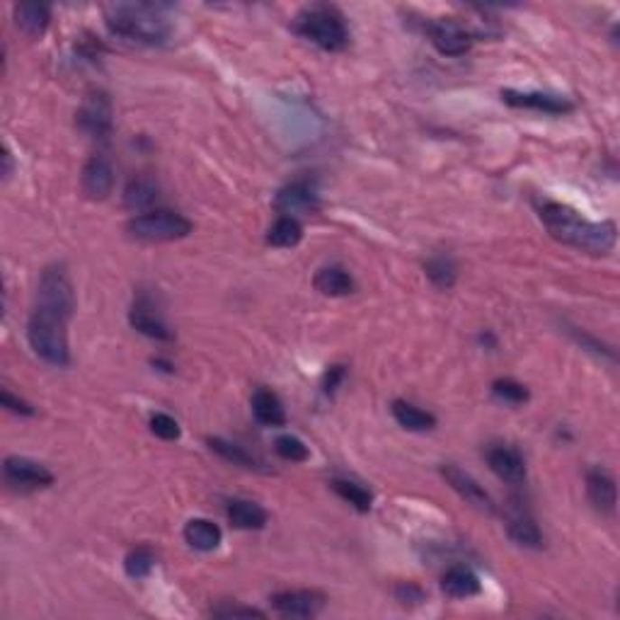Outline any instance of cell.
Masks as SVG:
<instances>
[{
  "mask_svg": "<svg viewBox=\"0 0 620 620\" xmlns=\"http://www.w3.org/2000/svg\"><path fill=\"white\" fill-rule=\"evenodd\" d=\"M538 214L548 233L562 245L577 247L587 254H608L615 247L618 230L613 221H589L577 214L572 207L558 201L538 204Z\"/></svg>",
  "mask_w": 620,
  "mask_h": 620,
  "instance_id": "cell-1",
  "label": "cell"
},
{
  "mask_svg": "<svg viewBox=\"0 0 620 620\" xmlns=\"http://www.w3.org/2000/svg\"><path fill=\"white\" fill-rule=\"evenodd\" d=\"M107 27L115 34L138 44L161 46L170 37V23L161 8L148 3H116L105 10Z\"/></svg>",
  "mask_w": 620,
  "mask_h": 620,
  "instance_id": "cell-2",
  "label": "cell"
},
{
  "mask_svg": "<svg viewBox=\"0 0 620 620\" xmlns=\"http://www.w3.org/2000/svg\"><path fill=\"white\" fill-rule=\"evenodd\" d=\"M27 339L34 354L46 364L51 366H69L70 364L69 335H66V320L61 315L37 308L27 322Z\"/></svg>",
  "mask_w": 620,
  "mask_h": 620,
  "instance_id": "cell-3",
  "label": "cell"
},
{
  "mask_svg": "<svg viewBox=\"0 0 620 620\" xmlns=\"http://www.w3.org/2000/svg\"><path fill=\"white\" fill-rule=\"evenodd\" d=\"M296 32L325 51H342L349 44L345 17L332 5H310L296 17Z\"/></svg>",
  "mask_w": 620,
  "mask_h": 620,
  "instance_id": "cell-4",
  "label": "cell"
},
{
  "mask_svg": "<svg viewBox=\"0 0 620 620\" xmlns=\"http://www.w3.org/2000/svg\"><path fill=\"white\" fill-rule=\"evenodd\" d=\"M126 233L134 240H143V243H170V240H182L192 233V221L184 218L177 211L168 208H155L146 214L134 216L126 223Z\"/></svg>",
  "mask_w": 620,
  "mask_h": 620,
  "instance_id": "cell-5",
  "label": "cell"
},
{
  "mask_svg": "<svg viewBox=\"0 0 620 620\" xmlns=\"http://www.w3.org/2000/svg\"><path fill=\"white\" fill-rule=\"evenodd\" d=\"M37 308L61 315L63 320H69L70 315H73V310H76V293H73L69 274L61 267H46L42 272L37 291Z\"/></svg>",
  "mask_w": 620,
  "mask_h": 620,
  "instance_id": "cell-6",
  "label": "cell"
},
{
  "mask_svg": "<svg viewBox=\"0 0 620 620\" xmlns=\"http://www.w3.org/2000/svg\"><path fill=\"white\" fill-rule=\"evenodd\" d=\"M78 129L92 138H107L115 129V109L105 90H92L85 95L76 115Z\"/></svg>",
  "mask_w": 620,
  "mask_h": 620,
  "instance_id": "cell-7",
  "label": "cell"
},
{
  "mask_svg": "<svg viewBox=\"0 0 620 620\" xmlns=\"http://www.w3.org/2000/svg\"><path fill=\"white\" fill-rule=\"evenodd\" d=\"M274 208L282 211L283 216L296 214H313L320 208V197L310 180H293V182L283 184L274 197Z\"/></svg>",
  "mask_w": 620,
  "mask_h": 620,
  "instance_id": "cell-8",
  "label": "cell"
},
{
  "mask_svg": "<svg viewBox=\"0 0 620 620\" xmlns=\"http://www.w3.org/2000/svg\"><path fill=\"white\" fill-rule=\"evenodd\" d=\"M429 39L437 46L439 54L444 56H463L473 46V34L451 17H441L437 23L429 24Z\"/></svg>",
  "mask_w": 620,
  "mask_h": 620,
  "instance_id": "cell-9",
  "label": "cell"
},
{
  "mask_svg": "<svg viewBox=\"0 0 620 620\" xmlns=\"http://www.w3.org/2000/svg\"><path fill=\"white\" fill-rule=\"evenodd\" d=\"M441 475H444L446 483L451 485V490L456 492L460 499H466L467 504L475 506V509H480V512H495V499L490 497V492L485 490L483 485L475 480L473 475L466 473V470H460V467L453 466V463L441 466Z\"/></svg>",
  "mask_w": 620,
  "mask_h": 620,
  "instance_id": "cell-10",
  "label": "cell"
},
{
  "mask_svg": "<svg viewBox=\"0 0 620 620\" xmlns=\"http://www.w3.org/2000/svg\"><path fill=\"white\" fill-rule=\"evenodd\" d=\"M3 473H5V480L10 485H17L23 490H39V487H49V485L54 483L51 470H46L42 463L23 458V456H10V458H5Z\"/></svg>",
  "mask_w": 620,
  "mask_h": 620,
  "instance_id": "cell-11",
  "label": "cell"
},
{
  "mask_svg": "<svg viewBox=\"0 0 620 620\" xmlns=\"http://www.w3.org/2000/svg\"><path fill=\"white\" fill-rule=\"evenodd\" d=\"M272 606L283 618H313L322 611L325 597L320 591L299 589V591H282L272 597Z\"/></svg>",
  "mask_w": 620,
  "mask_h": 620,
  "instance_id": "cell-12",
  "label": "cell"
},
{
  "mask_svg": "<svg viewBox=\"0 0 620 620\" xmlns=\"http://www.w3.org/2000/svg\"><path fill=\"white\" fill-rule=\"evenodd\" d=\"M506 533L514 543L523 545V548H543V531L538 529L536 519L531 516L526 506L521 502H512L506 509Z\"/></svg>",
  "mask_w": 620,
  "mask_h": 620,
  "instance_id": "cell-13",
  "label": "cell"
},
{
  "mask_svg": "<svg viewBox=\"0 0 620 620\" xmlns=\"http://www.w3.org/2000/svg\"><path fill=\"white\" fill-rule=\"evenodd\" d=\"M115 190V168L105 155H92L83 168V192L95 201L107 199Z\"/></svg>",
  "mask_w": 620,
  "mask_h": 620,
  "instance_id": "cell-14",
  "label": "cell"
},
{
  "mask_svg": "<svg viewBox=\"0 0 620 620\" xmlns=\"http://www.w3.org/2000/svg\"><path fill=\"white\" fill-rule=\"evenodd\" d=\"M502 100L512 107L521 109H536V112H545V115H565L572 109V102L560 95H551V92H516V90H502Z\"/></svg>",
  "mask_w": 620,
  "mask_h": 620,
  "instance_id": "cell-15",
  "label": "cell"
},
{
  "mask_svg": "<svg viewBox=\"0 0 620 620\" xmlns=\"http://www.w3.org/2000/svg\"><path fill=\"white\" fill-rule=\"evenodd\" d=\"M129 320L131 325H134L141 335H146V338L162 339V342L172 338V335H170L168 322L162 320L161 310H158L153 301L146 299V296H141V299L131 306Z\"/></svg>",
  "mask_w": 620,
  "mask_h": 620,
  "instance_id": "cell-16",
  "label": "cell"
},
{
  "mask_svg": "<svg viewBox=\"0 0 620 620\" xmlns=\"http://www.w3.org/2000/svg\"><path fill=\"white\" fill-rule=\"evenodd\" d=\"M487 463H490L492 473L497 475L499 480H504V483L521 485L526 480L523 456L512 446H492L487 451Z\"/></svg>",
  "mask_w": 620,
  "mask_h": 620,
  "instance_id": "cell-17",
  "label": "cell"
},
{
  "mask_svg": "<svg viewBox=\"0 0 620 620\" xmlns=\"http://www.w3.org/2000/svg\"><path fill=\"white\" fill-rule=\"evenodd\" d=\"M587 495H589V502L594 504V509L601 514H613L615 512V504H618V487H615V480L611 475L601 470V467H594L587 475Z\"/></svg>",
  "mask_w": 620,
  "mask_h": 620,
  "instance_id": "cell-18",
  "label": "cell"
},
{
  "mask_svg": "<svg viewBox=\"0 0 620 620\" xmlns=\"http://www.w3.org/2000/svg\"><path fill=\"white\" fill-rule=\"evenodd\" d=\"M230 523L240 531H260L267 526V512L250 499H233L228 504Z\"/></svg>",
  "mask_w": 620,
  "mask_h": 620,
  "instance_id": "cell-19",
  "label": "cell"
},
{
  "mask_svg": "<svg viewBox=\"0 0 620 620\" xmlns=\"http://www.w3.org/2000/svg\"><path fill=\"white\" fill-rule=\"evenodd\" d=\"M441 589H444L446 597L451 598H470L475 594H480V579L475 575L473 569L467 567H451L444 577H441Z\"/></svg>",
  "mask_w": 620,
  "mask_h": 620,
  "instance_id": "cell-20",
  "label": "cell"
},
{
  "mask_svg": "<svg viewBox=\"0 0 620 620\" xmlns=\"http://www.w3.org/2000/svg\"><path fill=\"white\" fill-rule=\"evenodd\" d=\"M253 412L264 427H283L286 424V410H283L279 395L267 388H257L253 395Z\"/></svg>",
  "mask_w": 620,
  "mask_h": 620,
  "instance_id": "cell-21",
  "label": "cell"
},
{
  "mask_svg": "<svg viewBox=\"0 0 620 620\" xmlns=\"http://www.w3.org/2000/svg\"><path fill=\"white\" fill-rule=\"evenodd\" d=\"M221 529L216 526L214 521L208 519H192L187 521L184 526V541L192 545L194 551L211 552L221 545Z\"/></svg>",
  "mask_w": 620,
  "mask_h": 620,
  "instance_id": "cell-22",
  "label": "cell"
},
{
  "mask_svg": "<svg viewBox=\"0 0 620 620\" xmlns=\"http://www.w3.org/2000/svg\"><path fill=\"white\" fill-rule=\"evenodd\" d=\"M49 20H51V13L44 3H20V5H15V24L30 37L44 34Z\"/></svg>",
  "mask_w": 620,
  "mask_h": 620,
  "instance_id": "cell-23",
  "label": "cell"
},
{
  "mask_svg": "<svg viewBox=\"0 0 620 620\" xmlns=\"http://www.w3.org/2000/svg\"><path fill=\"white\" fill-rule=\"evenodd\" d=\"M393 417L407 431H429V429L437 427V417L434 414L412 405V403H405V400H395L393 403Z\"/></svg>",
  "mask_w": 620,
  "mask_h": 620,
  "instance_id": "cell-24",
  "label": "cell"
},
{
  "mask_svg": "<svg viewBox=\"0 0 620 620\" xmlns=\"http://www.w3.org/2000/svg\"><path fill=\"white\" fill-rule=\"evenodd\" d=\"M315 289L322 293V296H349L354 291V279L349 272H345L342 267H325L315 274Z\"/></svg>",
  "mask_w": 620,
  "mask_h": 620,
  "instance_id": "cell-25",
  "label": "cell"
},
{
  "mask_svg": "<svg viewBox=\"0 0 620 620\" xmlns=\"http://www.w3.org/2000/svg\"><path fill=\"white\" fill-rule=\"evenodd\" d=\"M155 199H158V184L146 175L134 177L124 190V204L131 211H143V208L153 207Z\"/></svg>",
  "mask_w": 620,
  "mask_h": 620,
  "instance_id": "cell-26",
  "label": "cell"
},
{
  "mask_svg": "<svg viewBox=\"0 0 620 620\" xmlns=\"http://www.w3.org/2000/svg\"><path fill=\"white\" fill-rule=\"evenodd\" d=\"M303 237V226L293 216H279L269 228L267 243L274 247H296Z\"/></svg>",
  "mask_w": 620,
  "mask_h": 620,
  "instance_id": "cell-27",
  "label": "cell"
},
{
  "mask_svg": "<svg viewBox=\"0 0 620 620\" xmlns=\"http://www.w3.org/2000/svg\"><path fill=\"white\" fill-rule=\"evenodd\" d=\"M332 490L338 492L345 502H349L356 512H368V509L374 506V495H371V490H366L364 485L354 483V480H342V477H338V480H332Z\"/></svg>",
  "mask_w": 620,
  "mask_h": 620,
  "instance_id": "cell-28",
  "label": "cell"
},
{
  "mask_svg": "<svg viewBox=\"0 0 620 620\" xmlns=\"http://www.w3.org/2000/svg\"><path fill=\"white\" fill-rule=\"evenodd\" d=\"M208 449L211 451H216L221 458L230 460L233 466H243V467H257V458H254L253 453L245 451L243 446L237 444H230V441H226V439H208Z\"/></svg>",
  "mask_w": 620,
  "mask_h": 620,
  "instance_id": "cell-29",
  "label": "cell"
},
{
  "mask_svg": "<svg viewBox=\"0 0 620 620\" xmlns=\"http://www.w3.org/2000/svg\"><path fill=\"white\" fill-rule=\"evenodd\" d=\"M424 269H427V276L431 279V283L439 286V289H451L453 283H456V264L449 257H444V254L431 257L424 264Z\"/></svg>",
  "mask_w": 620,
  "mask_h": 620,
  "instance_id": "cell-30",
  "label": "cell"
},
{
  "mask_svg": "<svg viewBox=\"0 0 620 620\" xmlns=\"http://www.w3.org/2000/svg\"><path fill=\"white\" fill-rule=\"evenodd\" d=\"M155 567V555L148 548H136L124 560V569L131 579H146Z\"/></svg>",
  "mask_w": 620,
  "mask_h": 620,
  "instance_id": "cell-31",
  "label": "cell"
},
{
  "mask_svg": "<svg viewBox=\"0 0 620 620\" xmlns=\"http://www.w3.org/2000/svg\"><path fill=\"white\" fill-rule=\"evenodd\" d=\"M492 393H495V398L506 403V405H523L529 400L526 385L516 384L512 378H499V381H495L492 384Z\"/></svg>",
  "mask_w": 620,
  "mask_h": 620,
  "instance_id": "cell-32",
  "label": "cell"
},
{
  "mask_svg": "<svg viewBox=\"0 0 620 620\" xmlns=\"http://www.w3.org/2000/svg\"><path fill=\"white\" fill-rule=\"evenodd\" d=\"M274 449L283 460H291V463H303V460H308V456H310L308 446L303 444L299 437H291V434L276 439Z\"/></svg>",
  "mask_w": 620,
  "mask_h": 620,
  "instance_id": "cell-33",
  "label": "cell"
},
{
  "mask_svg": "<svg viewBox=\"0 0 620 620\" xmlns=\"http://www.w3.org/2000/svg\"><path fill=\"white\" fill-rule=\"evenodd\" d=\"M151 429H153L155 437L165 439V441H175V439H180V424L165 412H158L151 417Z\"/></svg>",
  "mask_w": 620,
  "mask_h": 620,
  "instance_id": "cell-34",
  "label": "cell"
},
{
  "mask_svg": "<svg viewBox=\"0 0 620 620\" xmlns=\"http://www.w3.org/2000/svg\"><path fill=\"white\" fill-rule=\"evenodd\" d=\"M211 615H216V618H236V615H245V618L257 615V618H264V613L257 611V608H245V606H221V608H214Z\"/></svg>",
  "mask_w": 620,
  "mask_h": 620,
  "instance_id": "cell-35",
  "label": "cell"
},
{
  "mask_svg": "<svg viewBox=\"0 0 620 620\" xmlns=\"http://www.w3.org/2000/svg\"><path fill=\"white\" fill-rule=\"evenodd\" d=\"M3 407H8L10 412H17V414H32L34 410H32L24 400H17L15 395L10 391H3Z\"/></svg>",
  "mask_w": 620,
  "mask_h": 620,
  "instance_id": "cell-36",
  "label": "cell"
},
{
  "mask_svg": "<svg viewBox=\"0 0 620 620\" xmlns=\"http://www.w3.org/2000/svg\"><path fill=\"white\" fill-rule=\"evenodd\" d=\"M342 378H345V366H332L325 374V393H335L338 391V385L342 384Z\"/></svg>",
  "mask_w": 620,
  "mask_h": 620,
  "instance_id": "cell-37",
  "label": "cell"
},
{
  "mask_svg": "<svg viewBox=\"0 0 620 620\" xmlns=\"http://www.w3.org/2000/svg\"><path fill=\"white\" fill-rule=\"evenodd\" d=\"M3 162H5V168H3V177H10V172H13V158H10L8 148L3 151Z\"/></svg>",
  "mask_w": 620,
  "mask_h": 620,
  "instance_id": "cell-38",
  "label": "cell"
}]
</instances>
